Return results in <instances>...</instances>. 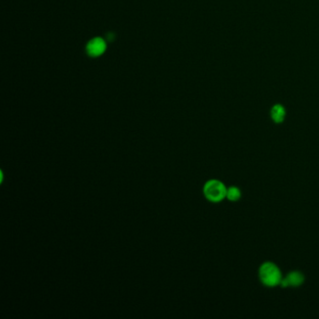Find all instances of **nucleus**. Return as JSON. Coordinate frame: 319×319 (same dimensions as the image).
Segmentation results:
<instances>
[{
  "mask_svg": "<svg viewBox=\"0 0 319 319\" xmlns=\"http://www.w3.org/2000/svg\"><path fill=\"white\" fill-rule=\"evenodd\" d=\"M305 281V276L300 271V270H291L289 271L288 275L283 277V280L280 284V287L283 288H299L300 286H302Z\"/></svg>",
  "mask_w": 319,
  "mask_h": 319,
  "instance_id": "7ed1b4c3",
  "label": "nucleus"
},
{
  "mask_svg": "<svg viewBox=\"0 0 319 319\" xmlns=\"http://www.w3.org/2000/svg\"><path fill=\"white\" fill-rule=\"evenodd\" d=\"M106 50V42L102 38L92 39L87 45L88 54L92 57H99Z\"/></svg>",
  "mask_w": 319,
  "mask_h": 319,
  "instance_id": "39448f33",
  "label": "nucleus"
},
{
  "mask_svg": "<svg viewBox=\"0 0 319 319\" xmlns=\"http://www.w3.org/2000/svg\"><path fill=\"white\" fill-rule=\"evenodd\" d=\"M227 187L217 179H211L204 184L203 195L208 201L213 203H219L225 200Z\"/></svg>",
  "mask_w": 319,
  "mask_h": 319,
  "instance_id": "f03ea898",
  "label": "nucleus"
},
{
  "mask_svg": "<svg viewBox=\"0 0 319 319\" xmlns=\"http://www.w3.org/2000/svg\"><path fill=\"white\" fill-rule=\"evenodd\" d=\"M269 117L271 121L276 124L280 125L285 122L287 118V109L281 103H276L274 104L270 111H269Z\"/></svg>",
  "mask_w": 319,
  "mask_h": 319,
  "instance_id": "20e7f679",
  "label": "nucleus"
},
{
  "mask_svg": "<svg viewBox=\"0 0 319 319\" xmlns=\"http://www.w3.org/2000/svg\"><path fill=\"white\" fill-rule=\"evenodd\" d=\"M283 274L279 266L272 261H265L258 268V279L267 288H276L280 286Z\"/></svg>",
  "mask_w": 319,
  "mask_h": 319,
  "instance_id": "f257e3e1",
  "label": "nucleus"
},
{
  "mask_svg": "<svg viewBox=\"0 0 319 319\" xmlns=\"http://www.w3.org/2000/svg\"><path fill=\"white\" fill-rule=\"evenodd\" d=\"M242 190L237 186H231L226 189V197L225 200L231 202H237L242 199Z\"/></svg>",
  "mask_w": 319,
  "mask_h": 319,
  "instance_id": "423d86ee",
  "label": "nucleus"
}]
</instances>
